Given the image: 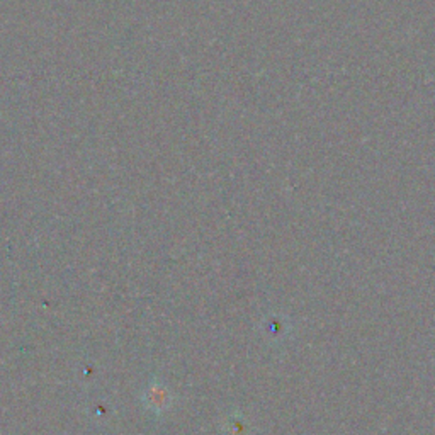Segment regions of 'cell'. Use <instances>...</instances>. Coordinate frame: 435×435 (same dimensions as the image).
<instances>
[{"mask_svg": "<svg viewBox=\"0 0 435 435\" xmlns=\"http://www.w3.org/2000/svg\"><path fill=\"white\" fill-rule=\"evenodd\" d=\"M145 405L155 413H160L169 408V389L165 384H160L158 381H153L148 384L147 393H145Z\"/></svg>", "mask_w": 435, "mask_h": 435, "instance_id": "cell-1", "label": "cell"}]
</instances>
